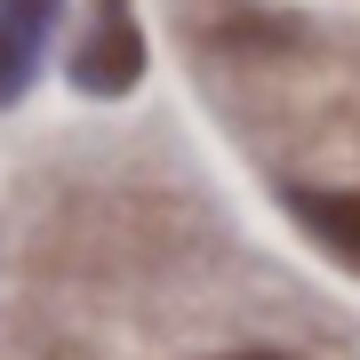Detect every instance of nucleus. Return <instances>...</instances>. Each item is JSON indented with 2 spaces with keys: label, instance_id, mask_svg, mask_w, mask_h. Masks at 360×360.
Wrapping results in <instances>:
<instances>
[{
  "label": "nucleus",
  "instance_id": "nucleus-4",
  "mask_svg": "<svg viewBox=\"0 0 360 360\" xmlns=\"http://www.w3.org/2000/svg\"><path fill=\"white\" fill-rule=\"evenodd\" d=\"M232 360H281V352H232Z\"/></svg>",
  "mask_w": 360,
  "mask_h": 360
},
{
  "label": "nucleus",
  "instance_id": "nucleus-2",
  "mask_svg": "<svg viewBox=\"0 0 360 360\" xmlns=\"http://www.w3.org/2000/svg\"><path fill=\"white\" fill-rule=\"evenodd\" d=\"M56 16L65 0H0V112L40 80V56L56 40Z\"/></svg>",
  "mask_w": 360,
  "mask_h": 360
},
{
  "label": "nucleus",
  "instance_id": "nucleus-1",
  "mask_svg": "<svg viewBox=\"0 0 360 360\" xmlns=\"http://www.w3.org/2000/svg\"><path fill=\"white\" fill-rule=\"evenodd\" d=\"M136 80H144V25H136V8L129 0H89V25L72 40V89L112 104V96H129Z\"/></svg>",
  "mask_w": 360,
  "mask_h": 360
},
{
  "label": "nucleus",
  "instance_id": "nucleus-3",
  "mask_svg": "<svg viewBox=\"0 0 360 360\" xmlns=\"http://www.w3.org/2000/svg\"><path fill=\"white\" fill-rule=\"evenodd\" d=\"M288 208H296V224H304L312 240L360 257V193H312V184H288Z\"/></svg>",
  "mask_w": 360,
  "mask_h": 360
}]
</instances>
